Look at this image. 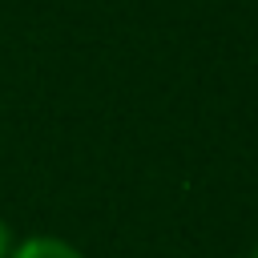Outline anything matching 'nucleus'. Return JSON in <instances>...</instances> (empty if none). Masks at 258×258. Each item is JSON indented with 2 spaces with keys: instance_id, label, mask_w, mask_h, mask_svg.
<instances>
[{
  "instance_id": "f257e3e1",
  "label": "nucleus",
  "mask_w": 258,
  "mask_h": 258,
  "mask_svg": "<svg viewBox=\"0 0 258 258\" xmlns=\"http://www.w3.org/2000/svg\"><path fill=\"white\" fill-rule=\"evenodd\" d=\"M8 258H81V250L64 238H24Z\"/></svg>"
},
{
  "instance_id": "f03ea898",
  "label": "nucleus",
  "mask_w": 258,
  "mask_h": 258,
  "mask_svg": "<svg viewBox=\"0 0 258 258\" xmlns=\"http://www.w3.org/2000/svg\"><path fill=\"white\" fill-rule=\"evenodd\" d=\"M12 254V238H8V226L0 222V258H8Z\"/></svg>"
},
{
  "instance_id": "7ed1b4c3",
  "label": "nucleus",
  "mask_w": 258,
  "mask_h": 258,
  "mask_svg": "<svg viewBox=\"0 0 258 258\" xmlns=\"http://www.w3.org/2000/svg\"><path fill=\"white\" fill-rule=\"evenodd\" d=\"M250 258H258V250H254V254H250Z\"/></svg>"
}]
</instances>
